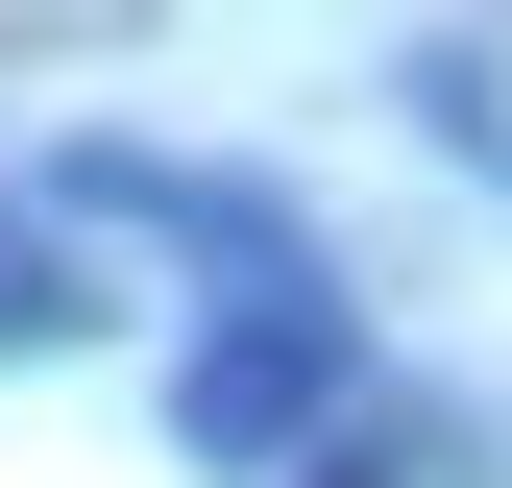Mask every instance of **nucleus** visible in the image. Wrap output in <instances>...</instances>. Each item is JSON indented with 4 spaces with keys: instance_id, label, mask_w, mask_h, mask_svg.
<instances>
[{
    "instance_id": "1",
    "label": "nucleus",
    "mask_w": 512,
    "mask_h": 488,
    "mask_svg": "<svg viewBox=\"0 0 512 488\" xmlns=\"http://www.w3.org/2000/svg\"><path fill=\"white\" fill-rule=\"evenodd\" d=\"M317 391H342V318H317V293H244V342H196V366H171L196 464H269V440H293Z\"/></svg>"
},
{
    "instance_id": "2",
    "label": "nucleus",
    "mask_w": 512,
    "mask_h": 488,
    "mask_svg": "<svg viewBox=\"0 0 512 488\" xmlns=\"http://www.w3.org/2000/svg\"><path fill=\"white\" fill-rule=\"evenodd\" d=\"M293 488H391V464H293Z\"/></svg>"
}]
</instances>
